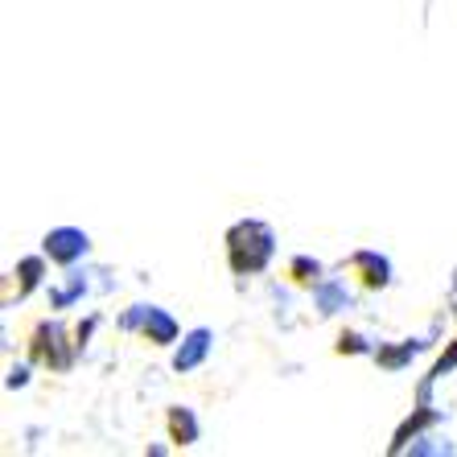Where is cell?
Returning a JSON list of instances; mask_svg holds the SVG:
<instances>
[{"label": "cell", "mask_w": 457, "mask_h": 457, "mask_svg": "<svg viewBox=\"0 0 457 457\" xmlns=\"http://www.w3.org/2000/svg\"><path fill=\"white\" fill-rule=\"evenodd\" d=\"M227 252H231L235 272H260V268H268L272 252H277V235H272L268 223H260V219H244V223H235L231 235H227Z\"/></svg>", "instance_id": "1"}, {"label": "cell", "mask_w": 457, "mask_h": 457, "mask_svg": "<svg viewBox=\"0 0 457 457\" xmlns=\"http://www.w3.org/2000/svg\"><path fill=\"white\" fill-rule=\"evenodd\" d=\"M42 247L54 264L71 268L75 260H83V255L91 252V239H87V231H79V227H54V231L42 239Z\"/></svg>", "instance_id": "2"}, {"label": "cell", "mask_w": 457, "mask_h": 457, "mask_svg": "<svg viewBox=\"0 0 457 457\" xmlns=\"http://www.w3.org/2000/svg\"><path fill=\"white\" fill-rule=\"evenodd\" d=\"M33 351H37V359H42V362L58 367V371H66V367H71V351H62V326H58V321H50V326H42V330H37Z\"/></svg>", "instance_id": "3"}, {"label": "cell", "mask_w": 457, "mask_h": 457, "mask_svg": "<svg viewBox=\"0 0 457 457\" xmlns=\"http://www.w3.org/2000/svg\"><path fill=\"white\" fill-rule=\"evenodd\" d=\"M206 354H211V330H190L181 338L178 354H173V371H194V367H203Z\"/></svg>", "instance_id": "4"}, {"label": "cell", "mask_w": 457, "mask_h": 457, "mask_svg": "<svg viewBox=\"0 0 457 457\" xmlns=\"http://www.w3.org/2000/svg\"><path fill=\"white\" fill-rule=\"evenodd\" d=\"M313 301H318L321 318H334L342 309H351V293H346V285H342L338 277L318 280V285H313Z\"/></svg>", "instance_id": "5"}, {"label": "cell", "mask_w": 457, "mask_h": 457, "mask_svg": "<svg viewBox=\"0 0 457 457\" xmlns=\"http://www.w3.org/2000/svg\"><path fill=\"white\" fill-rule=\"evenodd\" d=\"M351 264L362 272V285H367V288H387V285H392V264H387V255L359 252Z\"/></svg>", "instance_id": "6"}, {"label": "cell", "mask_w": 457, "mask_h": 457, "mask_svg": "<svg viewBox=\"0 0 457 457\" xmlns=\"http://www.w3.org/2000/svg\"><path fill=\"white\" fill-rule=\"evenodd\" d=\"M145 338H149L153 346H170V342H178V321H173L165 309L149 305V318H145Z\"/></svg>", "instance_id": "7"}, {"label": "cell", "mask_w": 457, "mask_h": 457, "mask_svg": "<svg viewBox=\"0 0 457 457\" xmlns=\"http://www.w3.org/2000/svg\"><path fill=\"white\" fill-rule=\"evenodd\" d=\"M433 420H436V412H433L428 404H420V412H416L412 420H404V425H400V433H395V441H392V453H404V449L412 445L416 436L425 433V428L433 425Z\"/></svg>", "instance_id": "8"}, {"label": "cell", "mask_w": 457, "mask_h": 457, "mask_svg": "<svg viewBox=\"0 0 457 457\" xmlns=\"http://www.w3.org/2000/svg\"><path fill=\"white\" fill-rule=\"evenodd\" d=\"M425 351V342H400V346H379V351H375V362H379V367H387V371H400V367H408V362L416 359V354Z\"/></svg>", "instance_id": "9"}, {"label": "cell", "mask_w": 457, "mask_h": 457, "mask_svg": "<svg viewBox=\"0 0 457 457\" xmlns=\"http://www.w3.org/2000/svg\"><path fill=\"white\" fill-rule=\"evenodd\" d=\"M170 433L178 445H194L198 441V420L190 408H170Z\"/></svg>", "instance_id": "10"}, {"label": "cell", "mask_w": 457, "mask_h": 457, "mask_svg": "<svg viewBox=\"0 0 457 457\" xmlns=\"http://www.w3.org/2000/svg\"><path fill=\"white\" fill-rule=\"evenodd\" d=\"M453 367H457V342H449V351L441 354V359H436V367L425 375V383H420V404H428V395H433V383H436V379H445V375L453 371Z\"/></svg>", "instance_id": "11"}, {"label": "cell", "mask_w": 457, "mask_h": 457, "mask_svg": "<svg viewBox=\"0 0 457 457\" xmlns=\"http://www.w3.org/2000/svg\"><path fill=\"white\" fill-rule=\"evenodd\" d=\"M17 277H21V293H33L46 277V260L42 255H25L21 264H17Z\"/></svg>", "instance_id": "12"}, {"label": "cell", "mask_w": 457, "mask_h": 457, "mask_svg": "<svg viewBox=\"0 0 457 457\" xmlns=\"http://www.w3.org/2000/svg\"><path fill=\"white\" fill-rule=\"evenodd\" d=\"M83 293H87L83 272H71V285H66V288H54L50 301H54V309H66V305H75V301L83 297Z\"/></svg>", "instance_id": "13"}, {"label": "cell", "mask_w": 457, "mask_h": 457, "mask_svg": "<svg viewBox=\"0 0 457 457\" xmlns=\"http://www.w3.org/2000/svg\"><path fill=\"white\" fill-rule=\"evenodd\" d=\"M404 453H412V457H433V453H453V445H449V441H441V436H416V441L404 449Z\"/></svg>", "instance_id": "14"}, {"label": "cell", "mask_w": 457, "mask_h": 457, "mask_svg": "<svg viewBox=\"0 0 457 457\" xmlns=\"http://www.w3.org/2000/svg\"><path fill=\"white\" fill-rule=\"evenodd\" d=\"M293 277H297L301 285H318V280H321V264H318V260H309V255H297V260H293Z\"/></svg>", "instance_id": "15"}, {"label": "cell", "mask_w": 457, "mask_h": 457, "mask_svg": "<svg viewBox=\"0 0 457 457\" xmlns=\"http://www.w3.org/2000/svg\"><path fill=\"white\" fill-rule=\"evenodd\" d=\"M338 351L342 354H367V351H371V342L362 338V334H342V338H338Z\"/></svg>", "instance_id": "16"}, {"label": "cell", "mask_w": 457, "mask_h": 457, "mask_svg": "<svg viewBox=\"0 0 457 457\" xmlns=\"http://www.w3.org/2000/svg\"><path fill=\"white\" fill-rule=\"evenodd\" d=\"M145 318H149V305H132L124 318H120V326H124V330H145Z\"/></svg>", "instance_id": "17"}, {"label": "cell", "mask_w": 457, "mask_h": 457, "mask_svg": "<svg viewBox=\"0 0 457 457\" xmlns=\"http://www.w3.org/2000/svg\"><path fill=\"white\" fill-rule=\"evenodd\" d=\"M25 383H29V367H12L9 379H4V387H12V392H17V387H25Z\"/></svg>", "instance_id": "18"}, {"label": "cell", "mask_w": 457, "mask_h": 457, "mask_svg": "<svg viewBox=\"0 0 457 457\" xmlns=\"http://www.w3.org/2000/svg\"><path fill=\"white\" fill-rule=\"evenodd\" d=\"M453 293H457V272H453Z\"/></svg>", "instance_id": "19"}]
</instances>
